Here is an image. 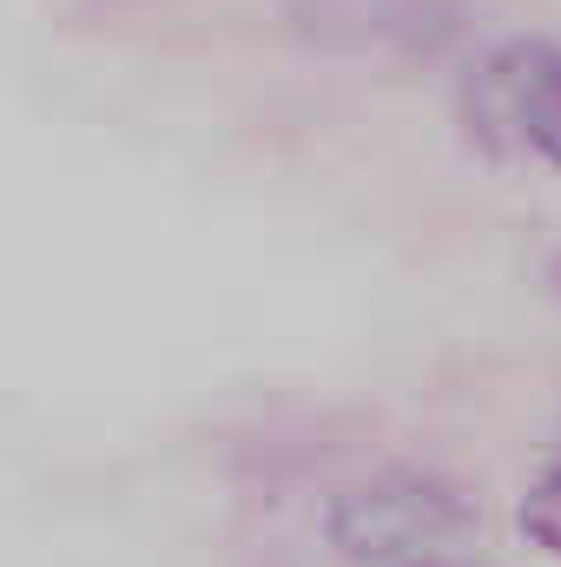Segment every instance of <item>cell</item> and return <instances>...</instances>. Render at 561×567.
Here are the masks:
<instances>
[{
	"mask_svg": "<svg viewBox=\"0 0 561 567\" xmlns=\"http://www.w3.org/2000/svg\"><path fill=\"white\" fill-rule=\"evenodd\" d=\"M476 528V508L456 482L429 468H377L330 495L324 542L350 567H417L442 561Z\"/></svg>",
	"mask_w": 561,
	"mask_h": 567,
	"instance_id": "1",
	"label": "cell"
},
{
	"mask_svg": "<svg viewBox=\"0 0 561 567\" xmlns=\"http://www.w3.org/2000/svg\"><path fill=\"white\" fill-rule=\"evenodd\" d=\"M456 106H462V126L489 152L542 158L549 172H561V40L509 33L469 66Z\"/></svg>",
	"mask_w": 561,
	"mask_h": 567,
	"instance_id": "2",
	"label": "cell"
},
{
	"mask_svg": "<svg viewBox=\"0 0 561 567\" xmlns=\"http://www.w3.org/2000/svg\"><path fill=\"white\" fill-rule=\"evenodd\" d=\"M516 522H522L529 548H542V555H555L561 561V462L529 482V495L516 502Z\"/></svg>",
	"mask_w": 561,
	"mask_h": 567,
	"instance_id": "3",
	"label": "cell"
},
{
	"mask_svg": "<svg viewBox=\"0 0 561 567\" xmlns=\"http://www.w3.org/2000/svg\"><path fill=\"white\" fill-rule=\"evenodd\" d=\"M417 567H476V561H456V555H442V561H417Z\"/></svg>",
	"mask_w": 561,
	"mask_h": 567,
	"instance_id": "4",
	"label": "cell"
}]
</instances>
